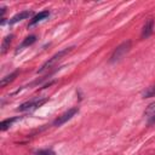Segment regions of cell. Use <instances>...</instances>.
<instances>
[{"label": "cell", "instance_id": "6da1fadb", "mask_svg": "<svg viewBox=\"0 0 155 155\" xmlns=\"http://www.w3.org/2000/svg\"><path fill=\"white\" fill-rule=\"evenodd\" d=\"M131 47H132V42L131 40H126L124 42H121L111 53L110 58H109V62L110 63H115V62H119L121 61L130 51H131Z\"/></svg>", "mask_w": 155, "mask_h": 155}, {"label": "cell", "instance_id": "7a4b0ae2", "mask_svg": "<svg viewBox=\"0 0 155 155\" xmlns=\"http://www.w3.org/2000/svg\"><path fill=\"white\" fill-rule=\"evenodd\" d=\"M73 48H74V47H68V48H64V50L59 51L58 53H56L54 56H52V57H51V58H50L47 62H45V63H44V64L40 67V69H39L36 73H38V74H42V73H45L46 70H48L50 68H52V67H53L56 63H58V62H59V61H61V59H62V58H63L65 54H68V53H69V52H70Z\"/></svg>", "mask_w": 155, "mask_h": 155}, {"label": "cell", "instance_id": "3957f363", "mask_svg": "<svg viewBox=\"0 0 155 155\" xmlns=\"http://www.w3.org/2000/svg\"><path fill=\"white\" fill-rule=\"evenodd\" d=\"M47 102V99L46 98H41V99H31V101H28V102H25V103H23V104H21L18 108H17V110L18 111H27V110H34V109H36V108H39V107H41L44 103H46Z\"/></svg>", "mask_w": 155, "mask_h": 155}, {"label": "cell", "instance_id": "277c9868", "mask_svg": "<svg viewBox=\"0 0 155 155\" xmlns=\"http://www.w3.org/2000/svg\"><path fill=\"white\" fill-rule=\"evenodd\" d=\"M78 111H79L78 108H71V109H69L68 111L63 113L61 116H58V117L53 121V126H61V125L65 124V122H67L68 120H70L75 114H78Z\"/></svg>", "mask_w": 155, "mask_h": 155}, {"label": "cell", "instance_id": "5b68a950", "mask_svg": "<svg viewBox=\"0 0 155 155\" xmlns=\"http://www.w3.org/2000/svg\"><path fill=\"white\" fill-rule=\"evenodd\" d=\"M154 31V19L153 18H149L145 24L143 25V29H142V33H140V38L142 39H148Z\"/></svg>", "mask_w": 155, "mask_h": 155}, {"label": "cell", "instance_id": "8992f818", "mask_svg": "<svg viewBox=\"0 0 155 155\" xmlns=\"http://www.w3.org/2000/svg\"><path fill=\"white\" fill-rule=\"evenodd\" d=\"M31 16V11H22V12H19V13H17V15H15L10 21H8V24H16V23H18L19 21H23V19H25V18H28V17H30Z\"/></svg>", "mask_w": 155, "mask_h": 155}, {"label": "cell", "instance_id": "52a82bcc", "mask_svg": "<svg viewBox=\"0 0 155 155\" xmlns=\"http://www.w3.org/2000/svg\"><path fill=\"white\" fill-rule=\"evenodd\" d=\"M48 16H50V12H48V11H41V12H39L38 15H35V16L31 18V21L29 22L28 27H33V25H35L36 23H39V22L46 19Z\"/></svg>", "mask_w": 155, "mask_h": 155}, {"label": "cell", "instance_id": "ba28073f", "mask_svg": "<svg viewBox=\"0 0 155 155\" xmlns=\"http://www.w3.org/2000/svg\"><path fill=\"white\" fill-rule=\"evenodd\" d=\"M17 75H18V70H15L13 73H11V74L6 75L5 78H2V79H1V81H0V86H1V87H5L7 84H10L11 81H13V80L17 78Z\"/></svg>", "mask_w": 155, "mask_h": 155}, {"label": "cell", "instance_id": "9c48e42d", "mask_svg": "<svg viewBox=\"0 0 155 155\" xmlns=\"http://www.w3.org/2000/svg\"><path fill=\"white\" fill-rule=\"evenodd\" d=\"M35 41H36V36H35V35H29V36H27V38L23 40V42L17 47V51L21 50V48H23V47H27V46L33 45Z\"/></svg>", "mask_w": 155, "mask_h": 155}, {"label": "cell", "instance_id": "30bf717a", "mask_svg": "<svg viewBox=\"0 0 155 155\" xmlns=\"http://www.w3.org/2000/svg\"><path fill=\"white\" fill-rule=\"evenodd\" d=\"M12 38H13L12 34H10V35H7V36L4 38L2 44H1V53H2V54H4V53L7 51V48L10 47V44H11V41H12Z\"/></svg>", "mask_w": 155, "mask_h": 155}, {"label": "cell", "instance_id": "8fae6325", "mask_svg": "<svg viewBox=\"0 0 155 155\" xmlns=\"http://www.w3.org/2000/svg\"><path fill=\"white\" fill-rule=\"evenodd\" d=\"M18 120V117H11V119H6V120H4L2 122H1V125H0V130L1 131H5V130H7L10 126H12V124L15 122V121H17Z\"/></svg>", "mask_w": 155, "mask_h": 155}, {"label": "cell", "instance_id": "7c38bea8", "mask_svg": "<svg viewBox=\"0 0 155 155\" xmlns=\"http://www.w3.org/2000/svg\"><path fill=\"white\" fill-rule=\"evenodd\" d=\"M142 96H143V98H151V97H155V84L151 85V86H149L145 91H143Z\"/></svg>", "mask_w": 155, "mask_h": 155}, {"label": "cell", "instance_id": "4fadbf2b", "mask_svg": "<svg viewBox=\"0 0 155 155\" xmlns=\"http://www.w3.org/2000/svg\"><path fill=\"white\" fill-rule=\"evenodd\" d=\"M35 155H56L51 149H42V150H39Z\"/></svg>", "mask_w": 155, "mask_h": 155}, {"label": "cell", "instance_id": "5bb4252c", "mask_svg": "<svg viewBox=\"0 0 155 155\" xmlns=\"http://www.w3.org/2000/svg\"><path fill=\"white\" fill-rule=\"evenodd\" d=\"M148 122H149L150 125L155 122V113H153V114H151V115L149 116V121H148Z\"/></svg>", "mask_w": 155, "mask_h": 155}]
</instances>
